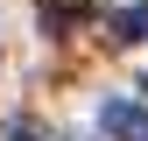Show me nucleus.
I'll list each match as a JSON object with an SVG mask.
<instances>
[{
	"instance_id": "f257e3e1",
	"label": "nucleus",
	"mask_w": 148,
	"mask_h": 141,
	"mask_svg": "<svg viewBox=\"0 0 148 141\" xmlns=\"http://www.w3.org/2000/svg\"><path fill=\"white\" fill-rule=\"evenodd\" d=\"M99 134L106 141H148V106L141 99H106L99 106Z\"/></svg>"
},
{
	"instance_id": "f03ea898",
	"label": "nucleus",
	"mask_w": 148,
	"mask_h": 141,
	"mask_svg": "<svg viewBox=\"0 0 148 141\" xmlns=\"http://www.w3.org/2000/svg\"><path fill=\"white\" fill-rule=\"evenodd\" d=\"M113 42H148V7H141V0L113 14Z\"/></svg>"
},
{
	"instance_id": "7ed1b4c3",
	"label": "nucleus",
	"mask_w": 148,
	"mask_h": 141,
	"mask_svg": "<svg viewBox=\"0 0 148 141\" xmlns=\"http://www.w3.org/2000/svg\"><path fill=\"white\" fill-rule=\"evenodd\" d=\"M7 141H42V134H35V127H7Z\"/></svg>"
}]
</instances>
